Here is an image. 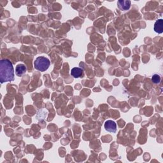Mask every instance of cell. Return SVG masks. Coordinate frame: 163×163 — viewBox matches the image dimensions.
<instances>
[{"label":"cell","mask_w":163,"mask_h":163,"mask_svg":"<svg viewBox=\"0 0 163 163\" xmlns=\"http://www.w3.org/2000/svg\"><path fill=\"white\" fill-rule=\"evenodd\" d=\"M15 79L14 69L12 63L8 59L0 61V81L3 83L14 81Z\"/></svg>","instance_id":"1"},{"label":"cell","mask_w":163,"mask_h":163,"mask_svg":"<svg viewBox=\"0 0 163 163\" xmlns=\"http://www.w3.org/2000/svg\"><path fill=\"white\" fill-rule=\"evenodd\" d=\"M50 64V62L49 59L43 56L38 57L34 63L35 68L38 71H42V72L48 70Z\"/></svg>","instance_id":"2"},{"label":"cell","mask_w":163,"mask_h":163,"mask_svg":"<svg viewBox=\"0 0 163 163\" xmlns=\"http://www.w3.org/2000/svg\"><path fill=\"white\" fill-rule=\"evenodd\" d=\"M105 128L108 132L115 133L117 131V124L114 121L108 120L105 123Z\"/></svg>","instance_id":"3"},{"label":"cell","mask_w":163,"mask_h":163,"mask_svg":"<svg viewBox=\"0 0 163 163\" xmlns=\"http://www.w3.org/2000/svg\"><path fill=\"white\" fill-rule=\"evenodd\" d=\"M131 1H129V0H126V1H124V0H119L118 2L119 8L124 11L129 10L130 7H131Z\"/></svg>","instance_id":"4"},{"label":"cell","mask_w":163,"mask_h":163,"mask_svg":"<svg viewBox=\"0 0 163 163\" xmlns=\"http://www.w3.org/2000/svg\"><path fill=\"white\" fill-rule=\"evenodd\" d=\"M71 75L75 79L82 77L83 76V70L80 68H73L71 71Z\"/></svg>","instance_id":"5"},{"label":"cell","mask_w":163,"mask_h":163,"mask_svg":"<svg viewBox=\"0 0 163 163\" xmlns=\"http://www.w3.org/2000/svg\"><path fill=\"white\" fill-rule=\"evenodd\" d=\"M26 71H27V68L25 67L24 64H18L15 68L16 75L19 76H22L25 73Z\"/></svg>","instance_id":"6"},{"label":"cell","mask_w":163,"mask_h":163,"mask_svg":"<svg viewBox=\"0 0 163 163\" xmlns=\"http://www.w3.org/2000/svg\"><path fill=\"white\" fill-rule=\"evenodd\" d=\"M154 31L157 33L161 34L163 32V20L158 19L154 24Z\"/></svg>","instance_id":"7"},{"label":"cell","mask_w":163,"mask_h":163,"mask_svg":"<svg viewBox=\"0 0 163 163\" xmlns=\"http://www.w3.org/2000/svg\"><path fill=\"white\" fill-rule=\"evenodd\" d=\"M152 81L154 83H159L161 82V76L158 74L154 75L152 78Z\"/></svg>","instance_id":"8"}]
</instances>
